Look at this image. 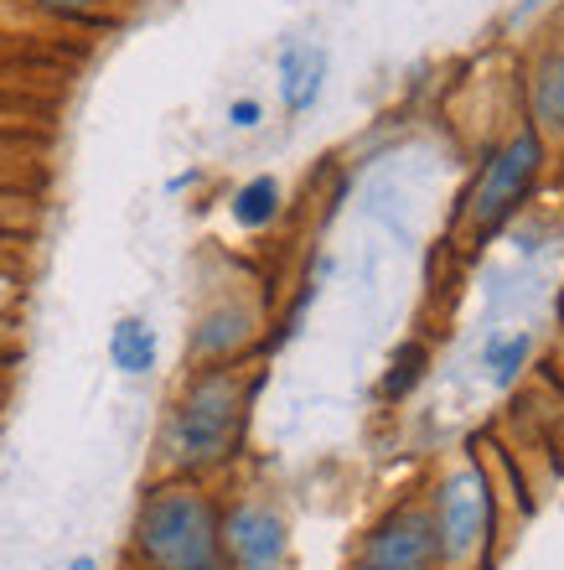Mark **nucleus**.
Returning <instances> with one entry per match:
<instances>
[{"mask_svg":"<svg viewBox=\"0 0 564 570\" xmlns=\"http://www.w3.org/2000/svg\"><path fill=\"white\" fill-rule=\"evenodd\" d=\"M0 394H6V379H0Z\"/></svg>","mask_w":564,"mask_h":570,"instance_id":"obj_18","label":"nucleus"},{"mask_svg":"<svg viewBox=\"0 0 564 570\" xmlns=\"http://www.w3.org/2000/svg\"><path fill=\"white\" fill-rule=\"evenodd\" d=\"M550 171H554V150L523 120H513L503 136L487 140L482 156H476L472 177L461 187L451 244H456L466 259L492 249L523 213L534 208V197H538V187L550 181Z\"/></svg>","mask_w":564,"mask_h":570,"instance_id":"obj_2","label":"nucleus"},{"mask_svg":"<svg viewBox=\"0 0 564 570\" xmlns=\"http://www.w3.org/2000/svg\"><path fill=\"white\" fill-rule=\"evenodd\" d=\"M109 368H115L119 379H150L156 368H161V337H156V327H150V316H119L115 327H109Z\"/></svg>","mask_w":564,"mask_h":570,"instance_id":"obj_10","label":"nucleus"},{"mask_svg":"<svg viewBox=\"0 0 564 570\" xmlns=\"http://www.w3.org/2000/svg\"><path fill=\"white\" fill-rule=\"evenodd\" d=\"M130 550L146 570H228L224 498L208 482L161 478L135 503Z\"/></svg>","mask_w":564,"mask_h":570,"instance_id":"obj_3","label":"nucleus"},{"mask_svg":"<svg viewBox=\"0 0 564 570\" xmlns=\"http://www.w3.org/2000/svg\"><path fill=\"white\" fill-rule=\"evenodd\" d=\"M228 218L244 234H269L285 218V181L275 171H254L228 193Z\"/></svg>","mask_w":564,"mask_h":570,"instance_id":"obj_11","label":"nucleus"},{"mask_svg":"<svg viewBox=\"0 0 564 570\" xmlns=\"http://www.w3.org/2000/svg\"><path fill=\"white\" fill-rule=\"evenodd\" d=\"M275 94L285 115H311L327 94V47L290 37L275 58Z\"/></svg>","mask_w":564,"mask_h":570,"instance_id":"obj_9","label":"nucleus"},{"mask_svg":"<svg viewBox=\"0 0 564 570\" xmlns=\"http://www.w3.org/2000/svg\"><path fill=\"white\" fill-rule=\"evenodd\" d=\"M68 570H99V566H93V556H78V560H73V566H68Z\"/></svg>","mask_w":564,"mask_h":570,"instance_id":"obj_17","label":"nucleus"},{"mask_svg":"<svg viewBox=\"0 0 564 570\" xmlns=\"http://www.w3.org/2000/svg\"><path fill=\"white\" fill-rule=\"evenodd\" d=\"M265 343V306L244 291L212 296L192 316L187 332V363L192 368H218V363H249V353Z\"/></svg>","mask_w":564,"mask_h":570,"instance_id":"obj_6","label":"nucleus"},{"mask_svg":"<svg viewBox=\"0 0 564 570\" xmlns=\"http://www.w3.org/2000/svg\"><path fill=\"white\" fill-rule=\"evenodd\" d=\"M21 6H31L47 21H62V27H105L115 21L119 0H21Z\"/></svg>","mask_w":564,"mask_h":570,"instance_id":"obj_14","label":"nucleus"},{"mask_svg":"<svg viewBox=\"0 0 564 570\" xmlns=\"http://www.w3.org/2000/svg\"><path fill=\"white\" fill-rule=\"evenodd\" d=\"M534 353L538 347L528 332H492L487 343H482V353H476V363H482L492 390H518L523 374L534 368Z\"/></svg>","mask_w":564,"mask_h":570,"instance_id":"obj_12","label":"nucleus"},{"mask_svg":"<svg viewBox=\"0 0 564 570\" xmlns=\"http://www.w3.org/2000/svg\"><path fill=\"white\" fill-rule=\"evenodd\" d=\"M435 524V544H441V570L456 566H482L492 556L497 540V478L492 466L476 456V441L466 446V456L451 466H441V478L425 493Z\"/></svg>","mask_w":564,"mask_h":570,"instance_id":"obj_4","label":"nucleus"},{"mask_svg":"<svg viewBox=\"0 0 564 570\" xmlns=\"http://www.w3.org/2000/svg\"><path fill=\"white\" fill-rule=\"evenodd\" d=\"M431 363H435L431 343H419V337L399 343L394 353H388L384 379H378V400H384V405H404V400H409V394L431 379Z\"/></svg>","mask_w":564,"mask_h":570,"instance_id":"obj_13","label":"nucleus"},{"mask_svg":"<svg viewBox=\"0 0 564 570\" xmlns=\"http://www.w3.org/2000/svg\"><path fill=\"white\" fill-rule=\"evenodd\" d=\"M197 181H202V171H177V177L166 181V193H171V197H181V193H192Z\"/></svg>","mask_w":564,"mask_h":570,"instance_id":"obj_16","label":"nucleus"},{"mask_svg":"<svg viewBox=\"0 0 564 570\" xmlns=\"http://www.w3.org/2000/svg\"><path fill=\"white\" fill-rule=\"evenodd\" d=\"M259 125H265V105H259L254 94H238L234 105H228V130L249 136V130H259Z\"/></svg>","mask_w":564,"mask_h":570,"instance_id":"obj_15","label":"nucleus"},{"mask_svg":"<svg viewBox=\"0 0 564 570\" xmlns=\"http://www.w3.org/2000/svg\"><path fill=\"white\" fill-rule=\"evenodd\" d=\"M259 384L265 374H249V363L187 368L177 394L166 400L161 425H156V472L192 482L224 478L249 446Z\"/></svg>","mask_w":564,"mask_h":570,"instance_id":"obj_1","label":"nucleus"},{"mask_svg":"<svg viewBox=\"0 0 564 570\" xmlns=\"http://www.w3.org/2000/svg\"><path fill=\"white\" fill-rule=\"evenodd\" d=\"M224 556L228 570H285V560H290L285 513L254 493L224 503Z\"/></svg>","mask_w":564,"mask_h":570,"instance_id":"obj_7","label":"nucleus"},{"mask_svg":"<svg viewBox=\"0 0 564 570\" xmlns=\"http://www.w3.org/2000/svg\"><path fill=\"white\" fill-rule=\"evenodd\" d=\"M518 120L550 150H564V37H544L518 62Z\"/></svg>","mask_w":564,"mask_h":570,"instance_id":"obj_8","label":"nucleus"},{"mask_svg":"<svg viewBox=\"0 0 564 570\" xmlns=\"http://www.w3.org/2000/svg\"><path fill=\"white\" fill-rule=\"evenodd\" d=\"M347 570H441V544L425 509V493H404L368 524Z\"/></svg>","mask_w":564,"mask_h":570,"instance_id":"obj_5","label":"nucleus"}]
</instances>
